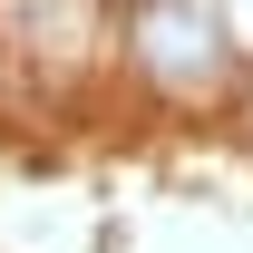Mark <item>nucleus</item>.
<instances>
[{
    "mask_svg": "<svg viewBox=\"0 0 253 253\" xmlns=\"http://www.w3.org/2000/svg\"><path fill=\"white\" fill-rule=\"evenodd\" d=\"M136 68H146L166 97H205V88H224V68H234L224 20L205 10V0H136Z\"/></svg>",
    "mask_w": 253,
    "mask_h": 253,
    "instance_id": "obj_1",
    "label": "nucleus"
}]
</instances>
